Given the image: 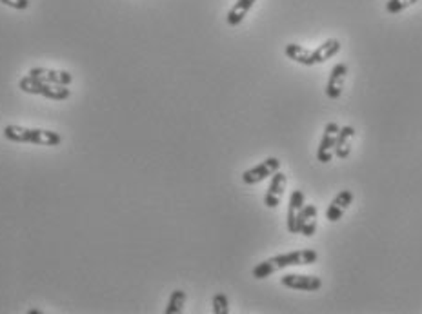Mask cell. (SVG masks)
Wrapping results in <instances>:
<instances>
[{"mask_svg":"<svg viewBox=\"0 0 422 314\" xmlns=\"http://www.w3.org/2000/svg\"><path fill=\"white\" fill-rule=\"evenodd\" d=\"M284 53H286V57L290 58V60L301 64V66H315L312 49H306V47L298 46V44H288V46L284 47Z\"/></svg>","mask_w":422,"mask_h":314,"instance_id":"2e32d148","label":"cell"},{"mask_svg":"<svg viewBox=\"0 0 422 314\" xmlns=\"http://www.w3.org/2000/svg\"><path fill=\"white\" fill-rule=\"evenodd\" d=\"M30 77H35L38 80H44V82L55 84V86H71L73 82V75L69 71H64V69H49V67H32L27 71Z\"/></svg>","mask_w":422,"mask_h":314,"instance_id":"52a82bcc","label":"cell"},{"mask_svg":"<svg viewBox=\"0 0 422 314\" xmlns=\"http://www.w3.org/2000/svg\"><path fill=\"white\" fill-rule=\"evenodd\" d=\"M279 169H281V160L277 158V156H268L259 165L244 171L242 173V182H244L246 186H255V184H261L262 180H266V178L275 175Z\"/></svg>","mask_w":422,"mask_h":314,"instance_id":"277c9868","label":"cell"},{"mask_svg":"<svg viewBox=\"0 0 422 314\" xmlns=\"http://www.w3.org/2000/svg\"><path fill=\"white\" fill-rule=\"evenodd\" d=\"M340 125L337 122H328L324 128L323 138L318 144L317 160L320 164H329L335 156V145H337V136H339Z\"/></svg>","mask_w":422,"mask_h":314,"instance_id":"5b68a950","label":"cell"},{"mask_svg":"<svg viewBox=\"0 0 422 314\" xmlns=\"http://www.w3.org/2000/svg\"><path fill=\"white\" fill-rule=\"evenodd\" d=\"M213 313L215 314H230V300L224 293H217L213 296Z\"/></svg>","mask_w":422,"mask_h":314,"instance_id":"d6986e66","label":"cell"},{"mask_svg":"<svg viewBox=\"0 0 422 314\" xmlns=\"http://www.w3.org/2000/svg\"><path fill=\"white\" fill-rule=\"evenodd\" d=\"M349 67L348 64H337V66L331 67L329 71L328 84H326V97L329 100H337L342 95V89H344V82L348 78Z\"/></svg>","mask_w":422,"mask_h":314,"instance_id":"ba28073f","label":"cell"},{"mask_svg":"<svg viewBox=\"0 0 422 314\" xmlns=\"http://www.w3.org/2000/svg\"><path fill=\"white\" fill-rule=\"evenodd\" d=\"M281 283L288 289H297V291H318L323 287V280L317 276H307V274H284L281 278Z\"/></svg>","mask_w":422,"mask_h":314,"instance_id":"8fae6325","label":"cell"},{"mask_svg":"<svg viewBox=\"0 0 422 314\" xmlns=\"http://www.w3.org/2000/svg\"><path fill=\"white\" fill-rule=\"evenodd\" d=\"M355 136L353 125H344L340 128L339 136H337V145H335V156L340 160H346L351 153V140Z\"/></svg>","mask_w":422,"mask_h":314,"instance_id":"5bb4252c","label":"cell"},{"mask_svg":"<svg viewBox=\"0 0 422 314\" xmlns=\"http://www.w3.org/2000/svg\"><path fill=\"white\" fill-rule=\"evenodd\" d=\"M2 4L8 5V8H11V10H16V11H24L30 8V0H0Z\"/></svg>","mask_w":422,"mask_h":314,"instance_id":"ffe728a7","label":"cell"},{"mask_svg":"<svg viewBox=\"0 0 422 314\" xmlns=\"http://www.w3.org/2000/svg\"><path fill=\"white\" fill-rule=\"evenodd\" d=\"M304 206V193L301 189H295L290 196V202H288V217H286V226L288 231L292 234H298V221H301V217H303Z\"/></svg>","mask_w":422,"mask_h":314,"instance_id":"8992f818","label":"cell"},{"mask_svg":"<svg viewBox=\"0 0 422 314\" xmlns=\"http://www.w3.org/2000/svg\"><path fill=\"white\" fill-rule=\"evenodd\" d=\"M255 2L257 0H237V2L233 4V8L228 11L226 22H228L231 27L242 24V21L248 16V13H250L251 8L255 5Z\"/></svg>","mask_w":422,"mask_h":314,"instance_id":"9a60e30c","label":"cell"},{"mask_svg":"<svg viewBox=\"0 0 422 314\" xmlns=\"http://www.w3.org/2000/svg\"><path fill=\"white\" fill-rule=\"evenodd\" d=\"M286 186H288V176L279 169L275 175L271 176L270 187H268L266 195H264V206L270 207V209H275V207L281 206V200L282 196H284Z\"/></svg>","mask_w":422,"mask_h":314,"instance_id":"9c48e42d","label":"cell"},{"mask_svg":"<svg viewBox=\"0 0 422 314\" xmlns=\"http://www.w3.org/2000/svg\"><path fill=\"white\" fill-rule=\"evenodd\" d=\"M318 260L317 251L313 249H301V251H292V252H282L273 258H268L264 262L257 263L251 274L255 280H264L271 274H275L277 271L282 269L293 267V265H312Z\"/></svg>","mask_w":422,"mask_h":314,"instance_id":"6da1fadb","label":"cell"},{"mask_svg":"<svg viewBox=\"0 0 422 314\" xmlns=\"http://www.w3.org/2000/svg\"><path fill=\"white\" fill-rule=\"evenodd\" d=\"M317 220H318L317 206H313V204L304 206L303 217H301V221H298V234L312 238L313 234H315V231H317Z\"/></svg>","mask_w":422,"mask_h":314,"instance_id":"7c38bea8","label":"cell"},{"mask_svg":"<svg viewBox=\"0 0 422 314\" xmlns=\"http://www.w3.org/2000/svg\"><path fill=\"white\" fill-rule=\"evenodd\" d=\"M340 49H342L340 40H337V38H328V40L323 42L320 46L312 49L313 62H315V66H317V64L326 62L329 58H333L337 53H340Z\"/></svg>","mask_w":422,"mask_h":314,"instance_id":"4fadbf2b","label":"cell"},{"mask_svg":"<svg viewBox=\"0 0 422 314\" xmlns=\"http://www.w3.org/2000/svg\"><path fill=\"white\" fill-rule=\"evenodd\" d=\"M353 200H355L353 191H349V189L340 191L339 195L335 196L333 200L329 202L328 209H326V220L339 221L340 218L344 217V213L348 211L349 206L353 204Z\"/></svg>","mask_w":422,"mask_h":314,"instance_id":"30bf717a","label":"cell"},{"mask_svg":"<svg viewBox=\"0 0 422 314\" xmlns=\"http://www.w3.org/2000/svg\"><path fill=\"white\" fill-rule=\"evenodd\" d=\"M417 2L419 0H388L386 2V11L391 13V15H397V13L408 10L410 5L417 4Z\"/></svg>","mask_w":422,"mask_h":314,"instance_id":"ac0fdd59","label":"cell"},{"mask_svg":"<svg viewBox=\"0 0 422 314\" xmlns=\"http://www.w3.org/2000/svg\"><path fill=\"white\" fill-rule=\"evenodd\" d=\"M186 293H184L183 289H175L172 293V296H169V300H167V305H166V311L164 313L166 314H180L184 309V305H186Z\"/></svg>","mask_w":422,"mask_h":314,"instance_id":"e0dca14e","label":"cell"},{"mask_svg":"<svg viewBox=\"0 0 422 314\" xmlns=\"http://www.w3.org/2000/svg\"><path fill=\"white\" fill-rule=\"evenodd\" d=\"M19 89H21L22 93L40 95V97H46L49 100H55V102H62V100H68L71 97V91L66 86H55V84L30 77V75L19 80Z\"/></svg>","mask_w":422,"mask_h":314,"instance_id":"3957f363","label":"cell"},{"mask_svg":"<svg viewBox=\"0 0 422 314\" xmlns=\"http://www.w3.org/2000/svg\"><path fill=\"white\" fill-rule=\"evenodd\" d=\"M27 314H42V313L38 309H30L27 311Z\"/></svg>","mask_w":422,"mask_h":314,"instance_id":"44dd1931","label":"cell"},{"mask_svg":"<svg viewBox=\"0 0 422 314\" xmlns=\"http://www.w3.org/2000/svg\"><path fill=\"white\" fill-rule=\"evenodd\" d=\"M4 138L15 144H33L40 147H57L62 144V136L57 131L38 128H24V125H5Z\"/></svg>","mask_w":422,"mask_h":314,"instance_id":"7a4b0ae2","label":"cell"}]
</instances>
